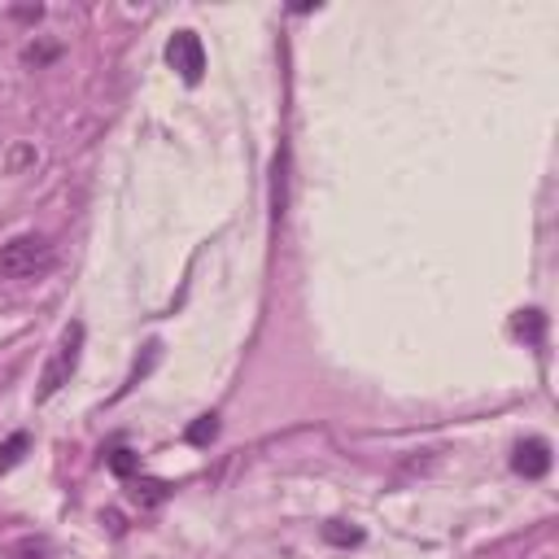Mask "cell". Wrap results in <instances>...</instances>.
Instances as JSON below:
<instances>
[{"mask_svg": "<svg viewBox=\"0 0 559 559\" xmlns=\"http://www.w3.org/2000/svg\"><path fill=\"white\" fill-rule=\"evenodd\" d=\"M83 341H87L83 319H70V323L61 328V336H57V345H52V354H48L44 371H39L35 402H48L52 393H61V389L70 384V376L79 371V358H83Z\"/></svg>", "mask_w": 559, "mask_h": 559, "instance_id": "cell-1", "label": "cell"}, {"mask_svg": "<svg viewBox=\"0 0 559 559\" xmlns=\"http://www.w3.org/2000/svg\"><path fill=\"white\" fill-rule=\"evenodd\" d=\"M57 266V249L44 240V236H13L4 249H0V275L4 280H39Z\"/></svg>", "mask_w": 559, "mask_h": 559, "instance_id": "cell-2", "label": "cell"}, {"mask_svg": "<svg viewBox=\"0 0 559 559\" xmlns=\"http://www.w3.org/2000/svg\"><path fill=\"white\" fill-rule=\"evenodd\" d=\"M166 66L188 83L197 87L205 79V48H201V35L197 31H175L166 39Z\"/></svg>", "mask_w": 559, "mask_h": 559, "instance_id": "cell-3", "label": "cell"}, {"mask_svg": "<svg viewBox=\"0 0 559 559\" xmlns=\"http://www.w3.org/2000/svg\"><path fill=\"white\" fill-rule=\"evenodd\" d=\"M511 472L524 480H542L550 472V441L546 437H524L511 450Z\"/></svg>", "mask_w": 559, "mask_h": 559, "instance_id": "cell-4", "label": "cell"}, {"mask_svg": "<svg viewBox=\"0 0 559 559\" xmlns=\"http://www.w3.org/2000/svg\"><path fill=\"white\" fill-rule=\"evenodd\" d=\"M511 336H520L524 345L542 349V341H546V314H542L537 306H528V310H515V314H511Z\"/></svg>", "mask_w": 559, "mask_h": 559, "instance_id": "cell-5", "label": "cell"}, {"mask_svg": "<svg viewBox=\"0 0 559 559\" xmlns=\"http://www.w3.org/2000/svg\"><path fill=\"white\" fill-rule=\"evenodd\" d=\"M170 498V485L166 480H157V476H135L131 480V502L140 507V511H153V507H162Z\"/></svg>", "mask_w": 559, "mask_h": 559, "instance_id": "cell-6", "label": "cell"}, {"mask_svg": "<svg viewBox=\"0 0 559 559\" xmlns=\"http://www.w3.org/2000/svg\"><path fill=\"white\" fill-rule=\"evenodd\" d=\"M105 467H109L118 480H131V476L140 472V454H135V450H127V445H114V450L105 454Z\"/></svg>", "mask_w": 559, "mask_h": 559, "instance_id": "cell-7", "label": "cell"}, {"mask_svg": "<svg viewBox=\"0 0 559 559\" xmlns=\"http://www.w3.org/2000/svg\"><path fill=\"white\" fill-rule=\"evenodd\" d=\"M26 450H31V432H13V437L0 445V476H4V472H13V467L22 463V454H26Z\"/></svg>", "mask_w": 559, "mask_h": 559, "instance_id": "cell-8", "label": "cell"}, {"mask_svg": "<svg viewBox=\"0 0 559 559\" xmlns=\"http://www.w3.org/2000/svg\"><path fill=\"white\" fill-rule=\"evenodd\" d=\"M323 542H332V546H358L362 542V528H349L345 520H328L323 524Z\"/></svg>", "mask_w": 559, "mask_h": 559, "instance_id": "cell-9", "label": "cell"}, {"mask_svg": "<svg viewBox=\"0 0 559 559\" xmlns=\"http://www.w3.org/2000/svg\"><path fill=\"white\" fill-rule=\"evenodd\" d=\"M183 437H188L192 445H210V441L218 437V415H201V419H192Z\"/></svg>", "mask_w": 559, "mask_h": 559, "instance_id": "cell-10", "label": "cell"}, {"mask_svg": "<svg viewBox=\"0 0 559 559\" xmlns=\"http://www.w3.org/2000/svg\"><path fill=\"white\" fill-rule=\"evenodd\" d=\"M61 57V44H26L22 48V66H48V61H57Z\"/></svg>", "mask_w": 559, "mask_h": 559, "instance_id": "cell-11", "label": "cell"}, {"mask_svg": "<svg viewBox=\"0 0 559 559\" xmlns=\"http://www.w3.org/2000/svg\"><path fill=\"white\" fill-rule=\"evenodd\" d=\"M284 205H288V197H284V153L275 157V188H271V218L280 223L284 218Z\"/></svg>", "mask_w": 559, "mask_h": 559, "instance_id": "cell-12", "label": "cell"}, {"mask_svg": "<svg viewBox=\"0 0 559 559\" xmlns=\"http://www.w3.org/2000/svg\"><path fill=\"white\" fill-rule=\"evenodd\" d=\"M13 559H52V546L44 537H26L13 546Z\"/></svg>", "mask_w": 559, "mask_h": 559, "instance_id": "cell-13", "label": "cell"}]
</instances>
